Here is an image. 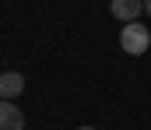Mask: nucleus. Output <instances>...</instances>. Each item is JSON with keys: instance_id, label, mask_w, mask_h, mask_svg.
<instances>
[{"instance_id": "nucleus-6", "label": "nucleus", "mask_w": 151, "mask_h": 130, "mask_svg": "<svg viewBox=\"0 0 151 130\" xmlns=\"http://www.w3.org/2000/svg\"><path fill=\"white\" fill-rule=\"evenodd\" d=\"M77 130H95V127H77Z\"/></svg>"}, {"instance_id": "nucleus-3", "label": "nucleus", "mask_w": 151, "mask_h": 130, "mask_svg": "<svg viewBox=\"0 0 151 130\" xmlns=\"http://www.w3.org/2000/svg\"><path fill=\"white\" fill-rule=\"evenodd\" d=\"M0 130H25V113L14 102H0Z\"/></svg>"}, {"instance_id": "nucleus-5", "label": "nucleus", "mask_w": 151, "mask_h": 130, "mask_svg": "<svg viewBox=\"0 0 151 130\" xmlns=\"http://www.w3.org/2000/svg\"><path fill=\"white\" fill-rule=\"evenodd\" d=\"M144 11H148V14H151V0H144Z\"/></svg>"}, {"instance_id": "nucleus-4", "label": "nucleus", "mask_w": 151, "mask_h": 130, "mask_svg": "<svg viewBox=\"0 0 151 130\" xmlns=\"http://www.w3.org/2000/svg\"><path fill=\"white\" fill-rule=\"evenodd\" d=\"M109 11H113V18H119V21H134L141 11H144V0H113L109 4Z\"/></svg>"}, {"instance_id": "nucleus-1", "label": "nucleus", "mask_w": 151, "mask_h": 130, "mask_svg": "<svg viewBox=\"0 0 151 130\" xmlns=\"http://www.w3.org/2000/svg\"><path fill=\"white\" fill-rule=\"evenodd\" d=\"M119 46H123V53L141 56V53H148V46H151V32L141 21H130V25L119 28Z\"/></svg>"}, {"instance_id": "nucleus-2", "label": "nucleus", "mask_w": 151, "mask_h": 130, "mask_svg": "<svg viewBox=\"0 0 151 130\" xmlns=\"http://www.w3.org/2000/svg\"><path fill=\"white\" fill-rule=\"evenodd\" d=\"M25 91V78L18 74V70H7V74H0V102H11V98H18Z\"/></svg>"}]
</instances>
